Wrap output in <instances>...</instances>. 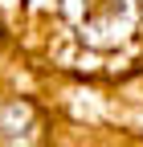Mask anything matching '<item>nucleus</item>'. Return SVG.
Returning <instances> with one entry per match:
<instances>
[{"label": "nucleus", "mask_w": 143, "mask_h": 147, "mask_svg": "<svg viewBox=\"0 0 143 147\" xmlns=\"http://www.w3.org/2000/svg\"><path fill=\"white\" fill-rule=\"evenodd\" d=\"M65 12L90 45H115L135 25V0H65Z\"/></svg>", "instance_id": "1"}, {"label": "nucleus", "mask_w": 143, "mask_h": 147, "mask_svg": "<svg viewBox=\"0 0 143 147\" xmlns=\"http://www.w3.org/2000/svg\"><path fill=\"white\" fill-rule=\"evenodd\" d=\"M0 139L8 147H29L33 143V115L21 102H0Z\"/></svg>", "instance_id": "2"}]
</instances>
